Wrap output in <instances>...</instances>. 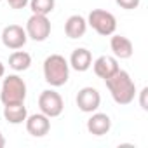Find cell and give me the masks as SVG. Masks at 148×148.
<instances>
[{"instance_id":"cell-1","label":"cell","mask_w":148,"mask_h":148,"mask_svg":"<svg viewBox=\"0 0 148 148\" xmlns=\"http://www.w3.org/2000/svg\"><path fill=\"white\" fill-rule=\"evenodd\" d=\"M105 84H106V89L110 91V94L117 105H129L134 101L136 84L127 71L119 68L112 77L105 79Z\"/></svg>"},{"instance_id":"cell-2","label":"cell","mask_w":148,"mask_h":148,"mask_svg":"<svg viewBox=\"0 0 148 148\" xmlns=\"http://www.w3.org/2000/svg\"><path fill=\"white\" fill-rule=\"evenodd\" d=\"M44 79L52 87H61L70 79V64L61 54H51L44 61Z\"/></svg>"},{"instance_id":"cell-3","label":"cell","mask_w":148,"mask_h":148,"mask_svg":"<svg viewBox=\"0 0 148 148\" xmlns=\"http://www.w3.org/2000/svg\"><path fill=\"white\" fill-rule=\"evenodd\" d=\"M26 98V84L19 75H9L2 82L0 89V101L4 105H14V103H25Z\"/></svg>"},{"instance_id":"cell-4","label":"cell","mask_w":148,"mask_h":148,"mask_svg":"<svg viewBox=\"0 0 148 148\" xmlns=\"http://www.w3.org/2000/svg\"><path fill=\"white\" fill-rule=\"evenodd\" d=\"M87 25L101 37H110L117 30V19L112 12L103 9H92L87 18Z\"/></svg>"},{"instance_id":"cell-5","label":"cell","mask_w":148,"mask_h":148,"mask_svg":"<svg viewBox=\"0 0 148 148\" xmlns=\"http://www.w3.org/2000/svg\"><path fill=\"white\" fill-rule=\"evenodd\" d=\"M38 108L44 115L52 119V117H59L63 113L64 103H63V98L59 96V92L47 89V91H42L38 96Z\"/></svg>"},{"instance_id":"cell-6","label":"cell","mask_w":148,"mask_h":148,"mask_svg":"<svg viewBox=\"0 0 148 148\" xmlns=\"http://www.w3.org/2000/svg\"><path fill=\"white\" fill-rule=\"evenodd\" d=\"M26 35L35 42H44L51 35V21L44 14H32L26 21Z\"/></svg>"},{"instance_id":"cell-7","label":"cell","mask_w":148,"mask_h":148,"mask_svg":"<svg viewBox=\"0 0 148 148\" xmlns=\"http://www.w3.org/2000/svg\"><path fill=\"white\" fill-rule=\"evenodd\" d=\"M26 40H28L26 30L23 26H19V25H9L2 32V44L11 51L21 49L26 44Z\"/></svg>"},{"instance_id":"cell-8","label":"cell","mask_w":148,"mask_h":148,"mask_svg":"<svg viewBox=\"0 0 148 148\" xmlns=\"http://www.w3.org/2000/svg\"><path fill=\"white\" fill-rule=\"evenodd\" d=\"M75 101H77L79 110H82L84 113H92V112H96L99 108L101 96H99L98 89H94V87H84V89L79 91Z\"/></svg>"},{"instance_id":"cell-9","label":"cell","mask_w":148,"mask_h":148,"mask_svg":"<svg viewBox=\"0 0 148 148\" xmlns=\"http://www.w3.org/2000/svg\"><path fill=\"white\" fill-rule=\"evenodd\" d=\"M26 131L35 136V138H42L45 136L49 131H51V120L47 115H44L42 112L40 113H33L30 117H26Z\"/></svg>"},{"instance_id":"cell-10","label":"cell","mask_w":148,"mask_h":148,"mask_svg":"<svg viewBox=\"0 0 148 148\" xmlns=\"http://www.w3.org/2000/svg\"><path fill=\"white\" fill-rule=\"evenodd\" d=\"M92 70H94V73L99 77V79H108V77H112L113 73L119 70V61H117V58L115 56H99L94 63H92Z\"/></svg>"},{"instance_id":"cell-11","label":"cell","mask_w":148,"mask_h":148,"mask_svg":"<svg viewBox=\"0 0 148 148\" xmlns=\"http://www.w3.org/2000/svg\"><path fill=\"white\" fill-rule=\"evenodd\" d=\"M110 47H112V52L117 59H129L134 52L132 42L127 37H122V35H112Z\"/></svg>"},{"instance_id":"cell-12","label":"cell","mask_w":148,"mask_h":148,"mask_svg":"<svg viewBox=\"0 0 148 148\" xmlns=\"http://www.w3.org/2000/svg\"><path fill=\"white\" fill-rule=\"evenodd\" d=\"M112 129V119L106 113H92L87 120V131L94 136H105Z\"/></svg>"},{"instance_id":"cell-13","label":"cell","mask_w":148,"mask_h":148,"mask_svg":"<svg viewBox=\"0 0 148 148\" xmlns=\"http://www.w3.org/2000/svg\"><path fill=\"white\" fill-rule=\"evenodd\" d=\"M87 30V19L80 14H73L64 23V33L70 38H80Z\"/></svg>"},{"instance_id":"cell-14","label":"cell","mask_w":148,"mask_h":148,"mask_svg":"<svg viewBox=\"0 0 148 148\" xmlns=\"http://www.w3.org/2000/svg\"><path fill=\"white\" fill-rule=\"evenodd\" d=\"M75 71H87L92 64V54L91 51L84 49V47H79L71 52L70 56V63H68Z\"/></svg>"},{"instance_id":"cell-15","label":"cell","mask_w":148,"mask_h":148,"mask_svg":"<svg viewBox=\"0 0 148 148\" xmlns=\"http://www.w3.org/2000/svg\"><path fill=\"white\" fill-rule=\"evenodd\" d=\"M28 117V110L25 103H14V105H4V119L9 124H23Z\"/></svg>"},{"instance_id":"cell-16","label":"cell","mask_w":148,"mask_h":148,"mask_svg":"<svg viewBox=\"0 0 148 148\" xmlns=\"http://www.w3.org/2000/svg\"><path fill=\"white\" fill-rule=\"evenodd\" d=\"M32 64V56L25 51H14L9 56V68H12L14 71H25L28 70Z\"/></svg>"},{"instance_id":"cell-17","label":"cell","mask_w":148,"mask_h":148,"mask_svg":"<svg viewBox=\"0 0 148 148\" xmlns=\"http://www.w3.org/2000/svg\"><path fill=\"white\" fill-rule=\"evenodd\" d=\"M30 9L33 14H51L54 11V5H56V0H30Z\"/></svg>"},{"instance_id":"cell-18","label":"cell","mask_w":148,"mask_h":148,"mask_svg":"<svg viewBox=\"0 0 148 148\" xmlns=\"http://www.w3.org/2000/svg\"><path fill=\"white\" fill-rule=\"evenodd\" d=\"M115 2H117L119 7H122V9H125V11H132V9H136V7L139 5L141 0H115Z\"/></svg>"},{"instance_id":"cell-19","label":"cell","mask_w":148,"mask_h":148,"mask_svg":"<svg viewBox=\"0 0 148 148\" xmlns=\"http://www.w3.org/2000/svg\"><path fill=\"white\" fill-rule=\"evenodd\" d=\"M30 0H7V4L12 7V9H25L28 5Z\"/></svg>"},{"instance_id":"cell-20","label":"cell","mask_w":148,"mask_h":148,"mask_svg":"<svg viewBox=\"0 0 148 148\" xmlns=\"http://www.w3.org/2000/svg\"><path fill=\"white\" fill-rule=\"evenodd\" d=\"M146 94H148V87H143L141 92H139V105L143 110H148V105H146Z\"/></svg>"},{"instance_id":"cell-21","label":"cell","mask_w":148,"mask_h":148,"mask_svg":"<svg viewBox=\"0 0 148 148\" xmlns=\"http://www.w3.org/2000/svg\"><path fill=\"white\" fill-rule=\"evenodd\" d=\"M5 75V66H4V63L2 61H0V79H2Z\"/></svg>"},{"instance_id":"cell-22","label":"cell","mask_w":148,"mask_h":148,"mask_svg":"<svg viewBox=\"0 0 148 148\" xmlns=\"http://www.w3.org/2000/svg\"><path fill=\"white\" fill-rule=\"evenodd\" d=\"M4 146H5V138H4L2 131H0V148H4Z\"/></svg>"},{"instance_id":"cell-23","label":"cell","mask_w":148,"mask_h":148,"mask_svg":"<svg viewBox=\"0 0 148 148\" xmlns=\"http://www.w3.org/2000/svg\"><path fill=\"white\" fill-rule=\"evenodd\" d=\"M0 2H2V0H0Z\"/></svg>"}]
</instances>
